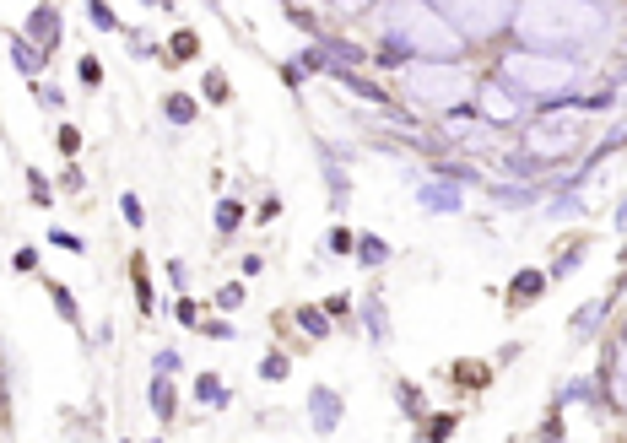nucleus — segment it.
<instances>
[{"mask_svg":"<svg viewBox=\"0 0 627 443\" xmlns=\"http://www.w3.org/2000/svg\"><path fill=\"white\" fill-rule=\"evenodd\" d=\"M11 60H17V71L28 76V82H38V76H44V49L28 44L22 33H11Z\"/></svg>","mask_w":627,"mask_h":443,"instance_id":"nucleus-12","label":"nucleus"},{"mask_svg":"<svg viewBox=\"0 0 627 443\" xmlns=\"http://www.w3.org/2000/svg\"><path fill=\"white\" fill-rule=\"evenodd\" d=\"M330 82H336L341 92H352V98H363L368 109H390V98H384V87H373L368 76H357V71H330Z\"/></svg>","mask_w":627,"mask_h":443,"instance_id":"nucleus-11","label":"nucleus"},{"mask_svg":"<svg viewBox=\"0 0 627 443\" xmlns=\"http://www.w3.org/2000/svg\"><path fill=\"white\" fill-rule=\"evenodd\" d=\"M195 49H200V38H195V33H173V55H179V60H190Z\"/></svg>","mask_w":627,"mask_h":443,"instance_id":"nucleus-34","label":"nucleus"},{"mask_svg":"<svg viewBox=\"0 0 627 443\" xmlns=\"http://www.w3.org/2000/svg\"><path fill=\"white\" fill-rule=\"evenodd\" d=\"M449 433H455V416H444V422H433V433H428V438H433V443H444Z\"/></svg>","mask_w":627,"mask_h":443,"instance_id":"nucleus-40","label":"nucleus"},{"mask_svg":"<svg viewBox=\"0 0 627 443\" xmlns=\"http://www.w3.org/2000/svg\"><path fill=\"white\" fill-rule=\"evenodd\" d=\"M600 319H606V298L584 303V308H579V314H573V319H568L573 341H590V335H595V325H600Z\"/></svg>","mask_w":627,"mask_h":443,"instance_id":"nucleus-13","label":"nucleus"},{"mask_svg":"<svg viewBox=\"0 0 627 443\" xmlns=\"http://www.w3.org/2000/svg\"><path fill=\"white\" fill-rule=\"evenodd\" d=\"M546 292V276L541 271H519L514 276V303H530V298H541Z\"/></svg>","mask_w":627,"mask_h":443,"instance_id":"nucleus-19","label":"nucleus"},{"mask_svg":"<svg viewBox=\"0 0 627 443\" xmlns=\"http://www.w3.org/2000/svg\"><path fill=\"white\" fill-rule=\"evenodd\" d=\"M206 98L211 103H228V76H222V71H206Z\"/></svg>","mask_w":627,"mask_h":443,"instance_id":"nucleus-31","label":"nucleus"},{"mask_svg":"<svg viewBox=\"0 0 627 443\" xmlns=\"http://www.w3.org/2000/svg\"><path fill=\"white\" fill-rule=\"evenodd\" d=\"M238 303H244V287H222V292H217V308H228V314H233Z\"/></svg>","mask_w":627,"mask_h":443,"instance_id":"nucleus-38","label":"nucleus"},{"mask_svg":"<svg viewBox=\"0 0 627 443\" xmlns=\"http://www.w3.org/2000/svg\"><path fill=\"white\" fill-rule=\"evenodd\" d=\"M76 71H82V82H87V87H103V65L92 60V55H87L82 65H76Z\"/></svg>","mask_w":627,"mask_h":443,"instance_id":"nucleus-35","label":"nucleus"},{"mask_svg":"<svg viewBox=\"0 0 627 443\" xmlns=\"http://www.w3.org/2000/svg\"><path fill=\"white\" fill-rule=\"evenodd\" d=\"M49 298H55L65 325H82V308H76V298H71V287H65V281H49Z\"/></svg>","mask_w":627,"mask_h":443,"instance_id":"nucleus-17","label":"nucleus"},{"mask_svg":"<svg viewBox=\"0 0 627 443\" xmlns=\"http://www.w3.org/2000/svg\"><path fill=\"white\" fill-rule=\"evenodd\" d=\"M298 325H303V335H314V341H325V335H330V319L319 314V308H298Z\"/></svg>","mask_w":627,"mask_h":443,"instance_id":"nucleus-23","label":"nucleus"},{"mask_svg":"<svg viewBox=\"0 0 627 443\" xmlns=\"http://www.w3.org/2000/svg\"><path fill=\"white\" fill-rule=\"evenodd\" d=\"M173 368H179V352H157V373H163V379H168Z\"/></svg>","mask_w":627,"mask_h":443,"instance_id":"nucleus-42","label":"nucleus"},{"mask_svg":"<svg viewBox=\"0 0 627 443\" xmlns=\"http://www.w3.org/2000/svg\"><path fill=\"white\" fill-rule=\"evenodd\" d=\"M22 38L38 44L44 55H49V49H60V11L49 6V0H38V6L28 11V33H22Z\"/></svg>","mask_w":627,"mask_h":443,"instance_id":"nucleus-10","label":"nucleus"},{"mask_svg":"<svg viewBox=\"0 0 627 443\" xmlns=\"http://www.w3.org/2000/svg\"><path fill=\"white\" fill-rule=\"evenodd\" d=\"M341 416H346V400L330 384H314L309 389V422H314V433H336Z\"/></svg>","mask_w":627,"mask_h":443,"instance_id":"nucleus-9","label":"nucleus"},{"mask_svg":"<svg viewBox=\"0 0 627 443\" xmlns=\"http://www.w3.org/2000/svg\"><path fill=\"white\" fill-rule=\"evenodd\" d=\"M260 379L265 384H282L287 379V352H265L260 357Z\"/></svg>","mask_w":627,"mask_h":443,"instance_id":"nucleus-24","label":"nucleus"},{"mask_svg":"<svg viewBox=\"0 0 627 443\" xmlns=\"http://www.w3.org/2000/svg\"><path fill=\"white\" fill-rule=\"evenodd\" d=\"M238 222H244V206L238 200H217V233H233Z\"/></svg>","mask_w":627,"mask_h":443,"instance_id":"nucleus-26","label":"nucleus"},{"mask_svg":"<svg viewBox=\"0 0 627 443\" xmlns=\"http://www.w3.org/2000/svg\"><path fill=\"white\" fill-rule=\"evenodd\" d=\"M492 195H498L503 206H530V200H536V190H519V184H492Z\"/></svg>","mask_w":627,"mask_h":443,"instance_id":"nucleus-27","label":"nucleus"},{"mask_svg":"<svg viewBox=\"0 0 627 443\" xmlns=\"http://www.w3.org/2000/svg\"><path fill=\"white\" fill-rule=\"evenodd\" d=\"M525 146H530V157H536L541 168L563 163L573 146H579V114H573V109L536 114V119H530V130H525Z\"/></svg>","mask_w":627,"mask_h":443,"instance_id":"nucleus-6","label":"nucleus"},{"mask_svg":"<svg viewBox=\"0 0 627 443\" xmlns=\"http://www.w3.org/2000/svg\"><path fill=\"white\" fill-rule=\"evenodd\" d=\"M87 17H92V28H98V33H119V17H114L109 0H87Z\"/></svg>","mask_w":627,"mask_h":443,"instance_id":"nucleus-20","label":"nucleus"},{"mask_svg":"<svg viewBox=\"0 0 627 443\" xmlns=\"http://www.w3.org/2000/svg\"><path fill=\"white\" fill-rule=\"evenodd\" d=\"M146 443H163V438H146Z\"/></svg>","mask_w":627,"mask_h":443,"instance_id":"nucleus-45","label":"nucleus"},{"mask_svg":"<svg viewBox=\"0 0 627 443\" xmlns=\"http://www.w3.org/2000/svg\"><path fill=\"white\" fill-rule=\"evenodd\" d=\"M60 146H65V152H82V136H76L71 125H60Z\"/></svg>","mask_w":627,"mask_h":443,"instance_id":"nucleus-39","label":"nucleus"},{"mask_svg":"<svg viewBox=\"0 0 627 443\" xmlns=\"http://www.w3.org/2000/svg\"><path fill=\"white\" fill-rule=\"evenodd\" d=\"M325 179H330V195H336V206H346V195H352V184H346V173L336 157H325Z\"/></svg>","mask_w":627,"mask_h":443,"instance_id":"nucleus-25","label":"nucleus"},{"mask_svg":"<svg viewBox=\"0 0 627 443\" xmlns=\"http://www.w3.org/2000/svg\"><path fill=\"white\" fill-rule=\"evenodd\" d=\"M200 335H206V341H233V325H228V319H206V325H200Z\"/></svg>","mask_w":627,"mask_h":443,"instance_id":"nucleus-33","label":"nucleus"},{"mask_svg":"<svg viewBox=\"0 0 627 443\" xmlns=\"http://www.w3.org/2000/svg\"><path fill=\"white\" fill-rule=\"evenodd\" d=\"M28 190H33L38 206H55V190H49V179H44V173H28Z\"/></svg>","mask_w":627,"mask_h":443,"instance_id":"nucleus-32","label":"nucleus"},{"mask_svg":"<svg viewBox=\"0 0 627 443\" xmlns=\"http://www.w3.org/2000/svg\"><path fill=\"white\" fill-rule=\"evenodd\" d=\"M49 244H55V249H65V254H87V244H82L76 233H65V227H55V233H49Z\"/></svg>","mask_w":627,"mask_h":443,"instance_id":"nucleus-30","label":"nucleus"},{"mask_svg":"<svg viewBox=\"0 0 627 443\" xmlns=\"http://www.w3.org/2000/svg\"><path fill=\"white\" fill-rule=\"evenodd\" d=\"M168 281H173V287H184V281H190V271H184V260H168Z\"/></svg>","mask_w":627,"mask_h":443,"instance_id":"nucleus-41","label":"nucleus"},{"mask_svg":"<svg viewBox=\"0 0 627 443\" xmlns=\"http://www.w3.org/2000/svg\"><path fill=\"white\" fill-rule=\"evenodd\" d=\"M136 6H168V0H136Z\"/></svg>","mask_w":627,"mask_h":443,"instance_id":"nucleus-44","label":"nucleus"},{"mask_svg":"<svg viewBox=\"0 0 627 443\" xmlns=\"http://www.w3.org/2000/svg\"><path fill=\"white\" fill-rule=\"evenodd\" d=\"M476 109H482L487 125H514V119L525 114V98L509 92L503 82H482V87H476Z\"/></svg>","mask_w":627,"mask_h":443,"instance_id":"nucleus-7","label":"nucleus"},{"mask_svg":"<svg viewBox=\"0 0 627 443\" xmlns=\"http://www.w3.org/2000/svg\"><path fill=\"white\" fill-rule=\"evenodd\" d=\"M146 400H152V411L163 416V422H173V384L163 379V373L152 379V389H146Z\"/></svg>","mask_w":627,"mask_h":443,"instance_id":"nucleus-18","label":"nucleus"},{"mask_svg":"<svg viewBox=\"0 0 627 443\" xmlns=\"http://www.w3.org/2000/svg\"><path fill=\"white\" fill-rule=\"evenodd\" d=\"M611 400L627 411V346L617 352V362H611Z\"/></svg>","mask_w":627,"mask_h":443,"instance_id":"nucleus-21","label":"nucleus"},{"mask_svg":"<svg viewBox=\"0 0 627 443\" xmlns=\"http://www.w3.org/2000/svg\"><path fill=\"white\" fill-rule=\"evenodd\" d=\"M330 6H336V11H341V17H357V11L379 6V0H330Z\"/></svg>","mask_w":627,"mask_h":443,"instance_id":"nucleus-36","label":"nucleus"},{"mask_svg":"<svg viewBox=\"0 0 627 443\" xmlns=\"http://www.w3.org/2000/svg\"><path fill=\"white\" fill-rule=\"evenodd\" d=\"M357 249V238L352 233H341V227H336V233H330V254H352Z\"/></svg>","mask_w":627,"mask_h":443,"instance_id":"nucleus-37","label":"nucleus"},{"mask_svg":"<svg viewBox=\"0 0 627 443\" xmlns=\"http://www.w3.org/2000/svg\"><path fill=\"white\" fill-rule=\"evenodd\" d=\"M509 28L519 33V49L563 55V49L600 44L611 28V11L600 6V0H519Z\"/></svg>","mask_w":627,"mask_h":443,"instance_id":"nucleus-1","label":"nucleus"},{"mask_svg":"<svg viewBox=\"0 0 627 443\" xmlns=\"http://www.w3.org/2000/svg\"><path fill=\"white\" fill-rule=\"evenodd\" d=\"M579 265H584V244H573V249H563V254H557L552 276H568V271H579ZM552 276H546V281H552Z\"/></svg>","mask_w":627,"mask_h":443,"instance_id":"nucleus-28","label":"nucleus"},{"mask_svg":"<svg viewBox=\"0 0 627 443\" xmlns=\"http://www.w3.org/2000/svg\"><path fill=\"white\" fill-rule=\"evenodd\" d=\"M428 6L465 38V44H482V38H498L509 28L519 0H428Z\"/></svg>","mask_w":627,"mask_h":443,"instance_id":"nucleus-5","label":"nucleus"},{"mask_svg":"<svg viewBox=\"0 0 627 443\" xmlns=\"http://www.w3.org/2000/svg\"><path fill=\"white\" fill-rule=\"evenodd\" d=\"M195 400H200V406H217V411H222L233 395H228V384H222L217 373H200V379H195Z\"/></svg>","mask_w":627,"mask_h":443,"instance_id":"nucleus-15","label":"nucleus"},{"mask_svg":"<svg viewBox=\"0 0 627 443\" xmlns=\"http://www.w3.org/2000/svg\"><path fill=\"white\" fill-rule=\"evenodd\" d=\"M352 254H357L363 265H390V254H395V249L384 244L379 233H357V249H352Z\"/></svg>","mask_w":627,"mask_h":443,"instance_id":"nucleus-14","label":"nucleus"},{"mask_svg":"<svg viewBox=\"0 0 627 443\" xmlns=\"http://www.w3.org/2000/svg\"><path fill=\"white\" fill-rule=\"evenodd\" d=\"M363 319H368L373 346H384V341H390V319H384V303H379V298H368V303H363Z\"/></svg>","mask_w":627,"mask_h":443,"instance_id":"nucleus-16","label":"nucleus"},{"mask_svg":"<svg viewBox=\"0 0 627 443\" xmlns=\"http://www.w3.org/2000/svg\"><path fill=\"white\" fill-rule=\"evenodd\" d=\"M417 206L428 211V217H460V211H465V190H460L455 179H438V173H433V179L417 190Z\"/></svg>","mask_w":627,"mask_h":443,"instance_id":"nucleus-8","label":"nucleus"},{"mask_svg":"<svg viewBox=\"0 0 627 443\" xmlns=\"http://www.w3.org/2000/svg\"><path fill=\"white\" fill-rule=\"evenodd\" d=\"M617 227H627V200H622V211H617Z\"/></svg>","mask_w":627,"mask_h":443,"instance_id":"nucleus-43","label":"nucleus"},{"mask_svg":"<svg viewBox=\"0 0 627 443\" xmlns=\"http://www.w3.org/2000/svg\"><path fill=\"white\" fill-rule=\"evenodd\" d=\"M163 114L173 119V125H195V98H184V92H173V98L163 103Z\"/></svg>","mask_w":627,"mask_h":443,"instance_id":"nucleus-22","label":"nucleus"},{"mask_svg":"<svg viewBox=\"0 0 627 443\" xmlns=\"http://www.w3.org/2000/svg\"><path fill=\"white\" fill-rule=\"evenodd\" d=\"M465 38L449 28L428 0H390L384 11V55H411V60H460Z\"/></svg>","mask_w":627,"mask_h":443,"instance_id":"nucleus-2","label":"nucleus"},{"mask_svg":"<svg viewBox=\"0 0 627 443\" xmlns=\"http://www.w3.org/2000/svg\"><path fill=\"white\" fill-rule=\"evenodd\" d=\"M400 92L422 109H465L476 82L460 60H406L400 65Z\"/></svg>","mask_w":627,"mask_h":443,"instance_id":"nucleus-4","label":"nucleus"},{"mask_svg":"<svg viewBox=\"0 0 627 443\" xmlns=\"http://www.w3.org/2000/svg\"><path fill=\"white\" fill-rule=\"evenodd\" d=\"M498 82L519 92V98H541V103H557L568 98L573 87L584 82V65L573 55H546V49H514L503 55L498 65Z\"/></svg>","mask_w":627,"mask_h":443,"instance_id":"nucleus-3","label":"nucleus"},{"mask_svg":"<svg viewBox=\"0 0 627 443\" xmlns=\"http://www.w3.org/2000/svg\"><path fill=\"white\" fill-rule=\"evenodd\" d=\"M119 211H125V222H130V227H146V206H141V195H119Z\"/></svg>","mask_w":627,"mask_h":443,"instance_id":"nucleus-29","label":"nucleus"}]
</instances>
